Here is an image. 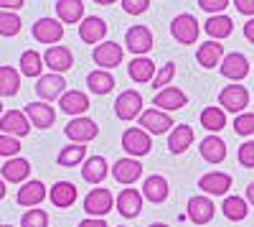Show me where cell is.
<instances>
[{
    "mask_svg": "<svg viewBox=\"0 0 254 227\" xmlns=\"http://www.w3.org/2000/svg\"><path fill=\"white\" fill-rule=\"evenodd\" d=\"M20 87V74L13 67H0V97H13Z\"/></svg>",
    "mask_w": 254,
    "mask_h": 227,
    "instance_id": "37",
    "label": "cell"
},
{
    "mask_svg": "<svg viewBox=\"0 0 254 227\" xmlns=\"http://www.w3.org/2000/svg\"><path fill=\"white\" fill-rule=\"evenodd\" d=\"M41 69H44V56H41L38 51H33V49L23 51V56H20V74L41 77Z\"/></svg>",
    "mask_w": 254,
    "mask_h": 227,
    "instance_id": "38",
    "label": "cell"
},
{
    "mask_svg": "<svg viewBox=\"0 0 254 227\" xmlns=\"http://www.w3.org/2000/svg\"><path fill=\"white\" fill-rule=\"evenodd\" d=\"M190 143H193V128L190 125H176L171 130V135H168V151L171 153H183Z\"/></svg>",
    "mask_w": 254,
    "mask_h": 227,
    "instance_id": "30",
    "label": "cell"
},
{
    "mask_svg": "<svg viewBox=\"0 0 254 227\" xmlns=\"http://www.w3.org/2000/svg\"><path fill=\"white\" fill-rule=\"evenodd\" d=\"M84 156H87V148L81 146V143H71V146H66V148H61V153H59V163L61 166H76V163H81L84 161Z\"/></svg>",
    "mask_w": 254,
    "mask_h": 227,
    "instance_id": "39",
    "label": "cell"
},
{
    "mask_svg": "<svg viewBox=\"0 0 254 227\" xmlns=\"http://www.w3.org/2000/svg\"><path fill=\"white\" fill-rule=\"evenodd\" d=\"M64 133H66V138L69 140H74V143H89V140H94L97 138V133H99V128H97V122L92 120V117H71L69 120V125L64 128Z\"/></svg>",
    "mask_w": 254,
    "mask_h": 227,
    "instance_id": "5",
    "label": "cell"
},
{
    "mask_svg": "<svg viewBox=\"0 0 254 227\" xmlns=\"http://www.w3.org/2000/svg\"><path fill=\"white\" fill-rule=\"evenodd\" d=\"M56 15L61 23H81L84 20V3L81 0H59Z\"/></svg>",
    "mask_w": 254,
    "mask_h": 227,
    "instance_id": "29",
    "label": "cell"
},
{
    "mask_svg": "<svg viewBox=\"0 0 254 227\" xmlns=\"http://www.w3.org/2000/svg\"><path fill=\"white\" fill-rule=\"evenodd\" d=\"M87 87H89V92H94V95H110V92L115 90V77H112L107 69H94V72H89V77H87Z\"/></svg>",
    "mask_w": 254,
    "mask_h": 227,
    "instance_id": "34",
    "label": "cell"
},
{
    "mask_svg": "<svg viewBox=\"0 0 254 227\" xmlns=\"http://www.w3.org/2000/svg\"><path fill=\"white\" fill-rule=\"evenodd\" d=\"M231 3H234V8H237L242 15L254 18V0H231Z\"/></svg>",
    "mask_w": 254,
    "mask_h": 227,
    "instance_id": "48",
    "label": "cell"
},
{
    "mask_svg": "<svg viewBox=\"0 0 254 227\" xmlns=\"http://www.w3.org/2000/svg\"><path fill=\"white\" fill-rule=\"evenodd\" d=\"M79 227H107V222L102 217H87L84 222H79Z\"/></svg>",
    "mask_w": 254,
    "mask_h": 227,
    "instance_id": "50",
    "label": "cell"
},
{
    "mask_svg": "<svg viewBox=\"0 0 254 227\" xmlns=\"http://www.w3.org/2000/svg\"><path fill=\"white\" fill-rule=\"evenodd\" d=\"M186 212H188V220L193 225H206V222L214 220V202H211L208 197H203V194L190 197Z\"/></svg>",
    "mask_w": 254,
    "mask_h": 227,
    "instance_id": "14",
    "label": "cell"
},
{
    "mask_svg": "<svg viewBox=\"0 0 254 227\" xmlns=\"http://www.w3.org/2000/svg\"><path fill=\"white\" fill-rule=\"evenodd\" d=\"M221 74L226 77V79H231V82H239L249 74V59L244 56V54H239V51H229L224 59H221Z\"/></svg>",
    "mask_w": 254,
    "mask_h": 227,
    "instance_id": "12",
    "label": "cell"
},
{
    "mask_svg": "<svg viewBox=\"0 0 254 227\" xmlns=\"http://www.w3.org/2000/svg\"><path fill=\"white\" fill-rule=\"evenodd\" d=\"M115 204V197L110 189H92L87 194V199H84V212H87L89 217H107L110 210Z\"/></svg>",
    "mask_w": 254,
    "mask_h": 227,
    "instance_id": "6",
    "label": "cell"
},
{
    "mask_svg": "<svg viewBox=\"0 0 254 227\" xmlns=\"http://www.w3.org/2000/svg\"><path fill=\"white\" fill-rule=\"evenodd\" d=\"M31 174V163L26 158H8L5 161V166H3V179L10 181V184H20V181H26Z\"/></svg>",
    "mask_w": 254,
    "mask_h": 227,
    "instance_id": "33",
    "label": "cell"
},
{
    "mask_svg": "<svg viewBox=\"0 0 254 227\" xmlns=\"http://www.w3.org/2000/svg\"><path fill=\"white\" fill-rule=\"evenodd\" d=\"M64 90H66V82H64L61 74H41L36 82V95L44 102L59 100L64 95Z\"/></svg>",
    "mask_w": 254,
    "mask_h": 227,
    "instance_id": "13",
    "label": "cell"
},
{
    "mask_svg": "<svg viewBox=\"0 0 254 227\" xmlns=\"http://www.w3.org/2000/svg\"><path fill=\"white\" fill-rule=\"evenodd\" d=\"M18 151H20V140L13 138V135H3V133H0V156L15 158Z\"/></svg>",
    "mask_w": 254,
    "mask_h": 227,
    "instance_id": "44",
    "label": "cell"
},
{
    "mask_svg": "<svg viewBox=\"0 0 254 227\" xmlns=\"http://www.w3.org/2000/svg\"><path fill=\"white\" fill-rule=\"evenodd\" d=\"M244 36L254 44V18H249V20H247V26H244Z\"/></svg>",
    "mask_w": 254,
    "mask_h": 227,
    "instance_id": "51",
    "label": "cell"
},
{
    "mask_svg": "<svg viewBox=\"0 0 254 227\" xmlns=\"http://www.w3.org/2000/svg\"><path fill=\"white\" fill-rule=\"evenodd\" d=\"M0 130H3V135L23 138L31 130V120L20 110H8V113H3V117H0Z\"/></svg>",
    "mask_w": 254,
    "mask_h": 227,
    "instance_id": "10",
    "label": "cell"
},
{
    "mask_svg": "<svg viewBox=\"0 0 254 227\" xmlns=\"http://www.w3.org/2000/svg\"><path fill=\"white\" fill-rule=\"evenodd\" d=\"M168 192H171V187H168V179L165 176L153 174V176H147L142 181V197L147 202H153V204H163L168 199Z\"/></svg>",
    "mask_w": 254,
    "mask_h": 227,
    "instance_id": "22",
    "label": "cell"
},
{
    "mask_svg": "<svg viewBox=\"0 0 254 227\" xmlns=\"http://www.w3.org/2000/svg\"><path fill=\"white\" fill-rule=\"evenodd\" d=\"M120 227H125V225H120Z\"/></svg>",
    "mask_w": 254,
    "mask_h": 227,
    "instance_id": "58",
    "label": "cell"
},
{
    "mask_svg": "<svg viewBox=\"0 0 254 227\" xmlns=\"http://www.w3.org/2000/svg\"><path fill=\"white\" fill-rule=\"evenodd\" d=\"M0 117H3V102H0Z\"/></svg>",
    "mask_w": 254,
    "mask_h": 227,
    "instance_id": "56",
    "label": "cell"
},
{
    "mask_svg": "<svg viewBox=\"0 0 254 227\" xmlns=\"http://www.w3.org/2000/svg\"><path fill=\"white\" fill-rule=\"evenodd\" d=\"M104 36H107V23L99 15H87L79 23V38L84 44H102Z\"/></svg>",
    "mask_w": 254,
    "mask_h": 227,
    "instance_id": "16",
    "label": "cell"
},
{
    "mask_svg": "<svg viewBox=\"0 0 254 227\" xmlns=\"http://www.w3.org/2000/svg\"><path fill=\"white\" fill-rule=\"evenodd\" d=\"M125 44H127V51H132L135 56H142L153 49V33L147 26H132L125 33Z\"/></svg>",
    "mask_w": 254,
    "mask_h": 227,
    "instance_id": "11",
    "label": "cell"
},
{
    "mask_svg": "<svg viewBox=\"0 0 254 227\" xmlns=\"http://www.w3.org/2000/svg\"><path fill=\"white\" fill-rule=\"evenodd\" d=\"M219 105H221L224 113L229 110V113L242 115L244 108L249 105V90L244 85H229V87H224L219 92Z\"/></svg>",
    "mask_w": 254,
    "mask_h": 227,
    "instance_id": "2",
    "label": "cell"
},
{
    "mask_svg": "<svg viewBox=\"0 0 254 227\" xmlns=\"http://www.w3.org/2000/svg\"><path fill=\"white\" fill-rule=\"evenodd\" d=\"M122 148L130 153V156H147L153 151V140H150V133L142 130V128H127L122 133Z\"/></svg>",
    "mask_w": 254,
    "mask_h": 227,
    "instance_id": "3",
    "label": "cell"
},
{
    "mask_svg": "<svg viewBox=\"0 0 254 227\" xmlns=\"http://www.w3.org/2000/svg\"><path fill=\"white\" fill-rule=\"evenodd\" d=\"M20 33V15L13 10H0V36Z\"/></svg>",
    "mask_w": 254,
    "mask_h": 227,
    "instance_id": "40",
    "label": "cell"
},
{
    "mask_svg": "<svg viewBox=\"0 0 254 227\" xmlns=\"http://www.w3.org/2000/svg\"><path fill=\"white\" fill-rule=\"evenodd\" d=\"M150 227H168V225H163V222H153Z\"/></svg>",
    "mask_w": 254,
    "mask_h": 227,
    "instance_id": "55",
    "label": "cell"
},
{
    "mask_svg": "<svg viewBox=\"0 0 254 227\" xmlns=\"http://www.w3.org/2000/svg\"><path fill=\"white\" fill-rule=\"evenodd\" d=\"M122 56H125L122 54V46L115 44V41H102V44L94 46V51H92L94 64L102 67V69H107V72L122 64Z\"/></svg>",
    "mask_w": 254,
    "mask_h": 227,
    "instance_id": "8",
    "label": "cell"
},
{
    "mask_svg": "<svg viewBox=\"0 0 254 227\" xmlns=\"http://www.w3.org/2000/svg\"><path fill=\"white\" fill-rule=\"evenodd\" d=\"M107 171H110V166H107V158L104 156H89L81 166V176L87 184H102L107 179Z\"/></svg>",
    "mask_w": 254,
    "mask_h": 227,
    "instance_id": "24",
    "label": "cell"
},
{
    "mask_svg": "<svg viewBox=\"0 0 254 227\" xmlns=\"http://www.w3.org/2000/svg\"><path fill=\"white\" fill-rule=\"evenodd\" d=\"M239 163L244 169H254V140H247L239 146V153H237Z\"/></svg>",
    "mask_w": 254,
    "mask_h": 227,
    "instance_id": "45",
    "label": "cell"
},
{
    "mask_svg": "<svg viewBox=\"0 0 254 227\" xmlns=\"http://www.w3.org/2000/svg\"><path fill=\"white\" fill-rule=\"evenodd\" d=\"M115 115L120 120H135L142 115V95L137 90H125L117 100H115Z\"/></svg>",
    "mask_w": 254,
    "mask_h": 227,
    "instance_id": "4",
    "label": "cell"
},
{
    "mask_svg": "<svg viewBox=\"0 0 254 227\" xmlns=\"http://www.w3.org/2000/svg\"><path fill=\"white\" fill-rule=\"evenodd\" d=\"M206 33L214 38V41H221V38H226V36H231V31H234V20H231L229 15H208V20H206Z\"/></svg>",
    "mask_w": 254,
    "mask_h": 227,
    "instance_id": "32",
    "label": "cell"
},
{
    "mask_svg": "<svg viewBox=\"0 0 254 227\" xmlns=\"http://www.w3.org/2000/svg\"><path fill=\"white\" fill-rule=\"evenodd\" d=\"M176 77V64H165V67H160L158 72H155V79H153V87L160 92V90H165V87H171V79Z\"/></svg>",
    "mask_w": 254,
    "mask_h": 227,
    "instance_id": "41",
    "label": "cell"
},
{
    "mask_svg": "<svg viewBox=\"0 0 254 227\" xmlns=\"http://www.w3.org/2000/svg\"><path fill=\"white\" fill-rule=\"evenodd\" d=\"M201 156L208 163H221L226 158V143L219 135H206L201 140Z\"/></svg>",
    "mask_w": 254,
    "mask_h": 227,
    "instance_id": "31",
    "label": "cell"
},
{
    "mask_svg": "<svg viewBox=\"0 0 254 227\" xmlns=\"http://www.w3.org/2000/svg\"><path fill=\"white\" fill-rule=\"evenodd\" d=\"M186 102H188V97H186V92L178 90V87H165V90H160V92L153 97V105H155L158 110H163V113L181 110Z\"/></svg>",
    "mask_w": 254,
    "mask_h": 227,
    "instance_id": "19",
    "label": "cell"
},
{
    "mask_svg": "<svg viewBox=\"0 0 254 227\" xmlns=\"http://www.w3.org/2000/svg\"><path fill=\"white\" fill-rule=\"evenodd\" d=\"M44 64L54 72V74H64L74 67V56L66 46H49L44 54Z\"/></svg>",
    "mask_w": 254,
    "mask_h": 227,
    "instance_id": "15",
    "label": "cell"
},
{
    "mask_svg": "<svg viewBox=\"0 0 254 227\" xmlns=\"http://www.w3.org/2000/svg\"><path fill=\"white\" fill-rule=\"evenodd\" d=\"M59 108H61V113H66V115L81 117L84 113L89 110V97L84 92H79V90H69V92H64L59 97Z\"/></svg>",
    "mask_w": 254,
    "mask_h": 227,
    "instance_id": "20",
    "label": "cell"
},
{
    "mask_svg": "<svg viewBox=\"0 0 254 227\" xmlns=\"http://www.w3.org/2000/svg\"><path fill=\"white\" fill-rule=\"evenodd\" d=\"M221 210H224V217L231 220V222H242L249 215L247 199H242V197H226L224 204H221Z\"/></svg>",
    "mask_w": 254,
    "mask_h": 227,
    "instance_id": "36",
    "label": "cell"
},
{
    "mask_svg": "<svg viewBox=\"0 0 254 227\" xmlns=\"http://www.w3.org/2000/svg\"><path fill=\"white\" fill-rule=\"evenodd\" d=\"M0 227H10V225H0Z\"/></svg>",
    "mask_w": 254,
    "mask_h": 227,
    "instance_id": "57",
    "label": "cell"
},
{
    "mask_svg": "<svg viewBox=\"0 0 254 227\" xmlns=\"http://www.w3.org/2000/svg\"><path fill=\"white\" fill-rule=\"evenodd\" d=\"M201 125L208 130V133H219L226 128V113L221 108H203L201 113Z\"/></svg>",
    "mask_w": 254,
    "mask_h": 227,
    "instance_id": "35",
    "label": "cell"
},
{
    "mask_svg": "<svg viewBox=\"0 0 254 227\" xmlns=\"http://www.w3.org/2000/svg\"><path fill=\"white\" fill-rule=\"evenodd\" d=\"M5 192H8L5 189V179H0V199H5Z\"/></svg>",
    "mask_w": 254,
    "mask_h": 227,
    "instance_id": "53",
    "label": "cell"
},
{
    "mask_svg": "<svg viewBox=\"0 0 254 227\" xmlns=\"http://www.w3.org/2000/svg\"><path fill=\"white\" fill-rule=\"evenodd\" d=\"M20 227H49V215L44 210H28L20 220Z\"/></svg>",
    "mask_w": 254,
    "mask_h": 227,
    "instance_id": "42",
    "label": "cell"
},
{
    "mask_svg": "<svg viewBox=\"0 0 254 227\" xmlns=\"http://www.w3.org/2000/svg\"><path fill=\"white\" fill-rule=\"evenodd\" d=\"M18 8H23V0H0V10H18Z\"/></svg>",
    "mask_w": 254,
    "mask_h": 227,
    "instance_id": "49",
    "label": "cell"
},
{
    "mask_svg": "<svg viewBox=\"0 0 254 227\" xmlns=\"http://www.w3.org/2000/svg\"><path fill=\"white\" fill-rule=\"evenodd\" d=\"M49 197H51V202L56 204V207L66 210V207H71V204L76 202V187L71 181H56L54 187L49 189Z\"/></svg>",
    "mask_w": 254,
    "mask_h": 227,
    "instance_id": "28",
    "label": "cell"
},
{
    "mask_svg": "<svg viewBox=\"0 0 254 227\" xmlns=\"http://www.w3.org/2000/svg\"><path fill=\"white\" fill-rule=\"evenodd\" d=\"M26 115H28V120L33 122V125H36V128H41V130L51 128V125H54V120H56L54 108L49 105V102H44V100H38V102H28V105H26Z\"/></svg>",
    "mask_w": 254,
    "mask_h": 227,
    "instance_id": "18",
    "label": "cell"
},
{
    "mask_svg": "<svg viewBox=\"0 0 254 227\" xmlns=\"http://www.w3.org/2000/svg\"><path fill=\"white\" fill-rule=\"evenodd\" d=\"M234 130L237 135H252L254 133V113H242L234 117Z\"/></svg>",
    "mask_w": 254,
    "mask_h": 227,
    "instance_id": "43",
    "label": "cell"
},
{
    "mask_svg": "<svg viewBox=\"0 0 254 227\" xmlns=\"http://www.w3.org/2000/svg\"><path fill=\"white\" fill-rule=\"evenodd\" d=\"M115 204H117V210H120L122 217L132 220V217H137L140 210H142V194H140L137 189H122Z\"/></svg>",
    "mask_w": 254,
    "mask_h": 227,
    "instance_id": "23",
    "label": "cell"
},
{
    "mask_svg": "<svg viewBox=\"0 0 254 227\" xmlns=\"http://www.w3.org/2000/svg\"><path fill=\"white\" fill-rule=\"evenodd\" d=\"M127 74H130V79L137 82V85H145V82L155 79V64L147 56H135L130 64H127Z\"/></svg>",
    "mask_w": 254,
    "mask_h": 227,
    "instance_id": "25",
    "label": "cell"
},
{
    "mask_svg": "<svg viewBox=\"0 0 254 227\" xmlns=\"http://www.w3.org/2000/svg\"><path fill=\"white\" fill-rule=\"evenodd\" d=\"M198 8L211 15H221V10L229 8V0H198Z\"/></svg>",
    "mask_w": 254,
    "mask_h": 227,
    "instance_id": "46",
    "label": "cell"
},
{
    "mask_svg": "<svg viewBox=\"0 0 254 227\" xmlns=\"http://www.w3.org/2000/svg\"><path fill=\"white\" fill-rule=\"evenodd\" d=\"M198 31H201V26H198V20L190 13H181V15H176L171 20V33H173V38L178 41V44H186V46L196 44Z\"/></svg>",
    "mask_w": 254,
    "mask_h": 227,
    "instance_id": "1",
    "label": "cell"
},
{
    "mask_svg": "<svg viewBox=\"0 0 254 227\" xmlns=\"http://www.w3.org/2000/svg\"><path fill=\"white\" fill-rule=\"evenodd\" d=\"M97 5H112V3H117V0H94Z\"/></svg>",
    "mask_w": 254,
    "mask_h": 227,
    "instance_id": "54",
    "label": "cell"
},
{
    "mask_svg": "<svg viewBox=\"0 0 254 227\" xmlns=\"http://www.w3.org/2000/svg\"><path fill=\"white\" fill-rule=\"evenodd\" d=\"M224 56L226 54H224V46L219 44V41H206V44H201L198 51H196V61H198L201 67H206V69L221 64Z\"/></svg>",
    "mask_w": 254,
    "mask_h": 227,
    "instance_id": "27",
    "label": "cell"
},
{
    "mask_svg": "<svg viewBox=\"0 0 254 227\" xmlns=\"http://www.w3.org/2000/svg\"><path fill=\"white\" fill-rule=\"evenodd\" d=\"M33 38L46 46H54L64 38V26L59 18H38L33 23Z\"/></svg>",
    "mask_w": 254,
    "mask_h": 227,
    "instance_id": "7",
    "label": "cell"
},
{
    "mask_svg": "<svg viewBox=\"0 0 254 227\" xmlns=\"http://www.w3.org/2000/svg\"><path fill=\"white\" fill-rule=\"evenodd\" d=\"M140 128L147 130V133H153V135H163V133H168V128H176V125H173L171 113H163L158 108H150V110H145L140 115Z\"/></svg>",
    "mask_w": 254,
    "mask_h": 227,
    "instance_id": "9",
    "label": "cell"
},
{
    "mask_svg": "<svg viewBox=\"0 0 254 227\" xmlns=\"http://www.w3.org/2000/svg\"><path fill=\"white\" fill-rule=\"evenodd\" d=\"M247 199H249V204H254V181L247 187Z\"/></svg>",
    "mask_w": 254,
    "mask_h": 227,
    "instance_id": "52",
    "label": "cell"
},
{
    "mask_svg": "<svg viewBox=\"0 0 254 227\" xmlns=\"http://www.w3.org/2000/svg\"><path fill=\"white\" fill-rule=\"evenodd\" d=\"M198 189L203 194H214V197H221L231 189V176L224 174V171H208L198 179Z\"/></svg>",
    "mask_w": 254,
    "mask_h": 227,
    "instance_id": "17",
    "label": "cell"
},
{
    "mask_svg": "<svg viewBox=\"0 0 254 227\" xmlns=\"http://www.w3.org/2000/svg\"><path fill=\"white\" fill-rule=\"evenodd\" d=\"M122 8L130 15H142L147 8H150V0H122Z\"/></svg>",
    "mask_w": 254,
    "mask_h": 227,
    "instance_id": "47",
    "label": "cell"
},
{
    "mask_svg": "<svg viewBox=\"0 0 254 227\" xmlns=\"http://www.w3.org/2000/svg\"><path fill=\"white\" fill-rule=\"evenodd\" d=\"M112 176L120 184H125V187H130V184H135L142 176V166H140L137 158H120L112 166Z\"/></svg>",
    "mask_w": 254,
    "mask_h": 227,
    "instance_id": "21",
    "label": "cell"
},
{
    "mask_svg": "<svg viewBox=\"0 0 254 227\" xmlns=\"http://www.w3.org/2000/svg\"><path fill=\"white\" fill-rule=\"evenodd\" d=\"M46 199V187L41 181H26L18 189V204L20 207H38Z\"/></svg>",
    "mask_w": 254,
    "mask_h": 227,
    "instance_id": "26",
    "label": "cell"
}]
</instances>
